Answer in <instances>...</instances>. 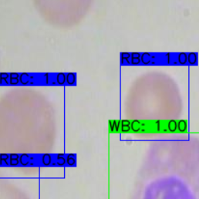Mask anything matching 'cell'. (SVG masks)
Returning a JSON list of instances; mask_svg holds the SVG:
<instances>
[{
  "instance_id": "obj_2",
  "label": "cell",
  "mask_w": 199,
  "mask_h": 199,
  "mask_svg": "<svg viewBox=\"0 0 199 199\" xmlns=\"http://www.w3.org/2000/svg\"><path fill=\"white\" fill-rule=\"evenodd\" d=\"M178 128L180 132H184L188 129V123L186 120H181L178 122Z\"/></svg>"
},
{
  "instance_id": "obj_1",
  "label": "cell",
  "mask_w": 199,
  "mask_h": 199,
  "mask_svg": "<svg viewBox=\"0 0 199 199\" xmlns=\"http://www.w3.org/2000/svg\"><path fill=\"white\" fill-rule=\"evenodd\" d=\"M198 55L195 53H189L188 54V62L189 64L195 65L197 63Z\"/></svg>"
},
{
  "instance_id": "obj_5",
  "label": "cell",
  "mask_w": 199,
  "mask_h": 199,
  "mask_svg": "<svg viewBox=\"0 0 199 199\" xmlns=\"http://www.w3.org/2000/svg\"><path fill=\"white\" fill-rule=\"evenodd\" d=\"M132 57H131V63L133 64H138L140 63V58H141V54L139 53H133Z\"/></svg>"
},
{
  "instance_id": "obj_3",
  "label": "cell",
  "mask_w": 199,
  "mask_h": 199,
  "mask_svg": "<svg viewBox=\"0 0 199 199\" xmlns=\"http://www.w3.org/2000/svg\"><path fill=\"white\" fill-rule=\"evenodd\" d=\"M178 60L180 64H186L187 62H188V54L185 53H179L178 56Z\"/></svg>"
},
{
  "instance_id": "obj_4",
  "label": "cell",
  "mask_w": 199,
  "mask_h": 199,
  "mask_svg": "<svg viewBox=\"0 0 199 199\" xmlns=\"http://www.w3.org/2000/svg\"><path fill=\"white\" fill-rule=\"evenodd\" d=\"M167 127H168V130L171 132H174V131L177 130V127H178V123L176 122L175 120H171L168 123V125H167Z\"/></svg>"
}]
</instances>
